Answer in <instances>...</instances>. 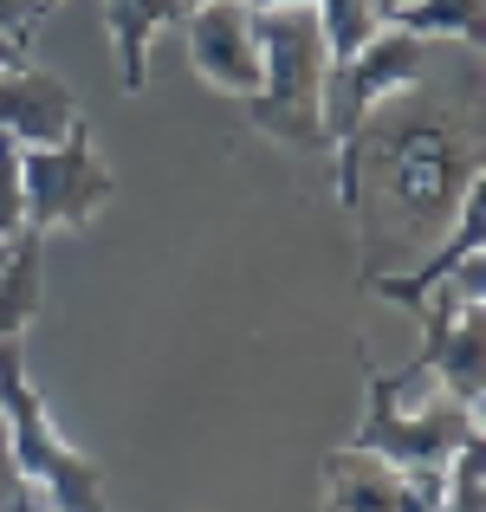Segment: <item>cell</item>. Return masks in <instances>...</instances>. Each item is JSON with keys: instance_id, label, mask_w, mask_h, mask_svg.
<instances>
[{"instance_id": "cell-1", "label": "cell", "mask_w": 486, "mask_h": 512, "mask_svg": "<svg viewBox=\"0 0 486 512\" xmlns=\"http://www.w3.org/2000/svg\"><path fill=\"white\" fill-rule=\"evenodd\" d=\"M486 182L480 163V91H396L337 143V208H350L363 247V279L415 266L454 227L467 188Z\"/></svg>"}, {"instance_id": "cell-2", "label": "cell", "mask_w": 486, "mask_h": 512, "mask_svg": "<svg viewBox=\"0 0 486 512\" xmlns=\"http://www.w3.org/2000/svg\"><path fill=\"white\" fill-rule=\"evenodd\" d=\"M324 33L312 20V7H273L260 13V91L247 98V117L266 143L292 156H324V117H318V91H324Z\"/></svg>"}, {"instance_id": "cell-3", "label": "cell", "mask_w": 486, "mask_h": 512, "mask_svg": "<svg viewBox=\"0 0 486 512\" xmlns=\"http://www.w3.org/2000/svg\"><path fill=\"white\" fill-rule=\"evenodd\" d=\"M0 415H7V441H13V467L20 480L39 493L46 512H104V467L91 454H78L72 441L52 428L46 396L26 376V350L0 357Z\"/></svg>"}, {"instance_id": "cell-4", "label": "cell", "mask_w": 486, "mask_h": 512, "mask_svg": "<svg viewBox=\"0 0 486 512\" xmlns=\"http://www.w3.org/2000/svg\"><path fill=\"white\" fill-rule=\"evenodd\" d=\"M467 441H480V415L461 409L448 389H422V402H402L396 376L370 370V409L350 448L389 461L396 474H448Z\"/></svg>"}, {"instance_id": "cell-5", "label": "cell", "mask_w": 486, "mask_h": 512, "mask_svg": "<svg viewBox=\"0 0 486 512\" xmlns=\"http://www.w3.org/2000/svg\"><path fill=\"white\" fill-rule=\"evenodd\" d=\"M20 188H26V227L33 234H78L111 208L117 175L91 150V124L78 117L59 143H33L20 150Z\"/></svg>"}, {"instance_id": "cell-6", "label": "cell", "mask_w": 486, "mask_h": 512, "mask_svg": "<svg viewBox=\"0 0 486 512\" xmlns=\"http://www.w3.org/2000/svg\"><path fill=\"white\" fill-rule=\"evenodd\" d=\"M428 39L402 33V26H376L357 52L324 65V91H318V117H324V143H344L376 104H389L396 91H409L415 78H428Z\"/></svg>"}, {"instance_id": "cell-7", "label": "cell", "mask_w": 486, "mask_h": 512, "mask_svg": "<svg viewBox=\"0 0 486 512\" xmlns=\"http://www.w3.org/2000/svg\"><path fill=\"white\" fill-rule=\"evenodd\" d=\"M182 33H188V65L221 98L247 104L260 91V13L247 0H201L182 13Z\"/></svg>"}, {"instance_id": "cell-8", "label": "cell", "mask_w": 486, "mask_h": 512, "mask_svg": "<svg viewBox=\"0 0 486 512\" xmlns=\"http://www.w3.org/2000/svg\"><path fill=\"white\" fill-rule=\"evenodd\" d=\"M318 480H324L318 512H441L448 474H396L389 461L363 448H331L318 461Z\"/></svg>"}, {"instance_id": "cell-9", "label": "cell", "mask_w": 486, "mask_h": 512, "mask_svg": "<svg viewBox=\"0 0 486 512\" xmlns=\"http://www.w3.org/2000/svg\"><path fill=\"white\" fill-rule=\"evenodd\" d=\"M78 124V98L59 72L46 65H13L0 72V137L33 150V143H59Z\"/></svg>"}, {"instance_id": "cell-10", "label": "cell", "mask_w": 486, "mask_h": 512, "mask_svg": "<svg viewBox=\"0 0 486 512\" xmlns=\"http://www.w3.org/2000/svg\"><path fill=\"white\" fill-rule=\"evenodd\" d=\"M39 299H46V234H13L7 247V273H0V357L26 350V331L39 318Z\"/></svg>"}, {"instance_id": "cell-11", "label": "cell", "mask_w": 486, "mask_h": 512, "mask_svg": "<svg viewBox=\"0 0 486 512\" xmlns=\"http://www.w3.org/2000/svg\"><path fill=\"white\" fill-rule=\"evenodd\" d=\"M182 0H104V26H111V52H117V85L143 91L150 85V39L162 26L182 20Z\"/></svg>"}, {"instance_id": "cell-12", "label": "cell", "mask_w": 486, "mask_h": 512, "mask_svg": "<svg viewBox=\"0 0 486 512\" xmlns=\"http://www.w3.org/2000/svg\"><path fill=\"white\" fill-rule=\"evenodd\" d=\"M389 26L428 39V46H467V52H480L486 0H402V7L389 13Z\"/></svg>"}, {"instance_id": "cell-13", "label": "cell", "mask_w": 486, "mask_h": 512, "mask_svg": "<svg viewBox=\"0 0 486 512\" xmlns=\"http://www.w3.org/2000/svg\"><path fill=\"white\" fill-rule=\"evenodd\" d=\"M312 20H318V33H324V52H331V59L357 52L363 39L376 33V26H389L376 0H312Z\"/></svg>"}, {"instance_id": "cell-14", "label": "cell", "mask_w": 486, "mask_h": 512, "mask_svg": "<svg viewBox=\"0 0 486 512\" xmlns=\"http://www.w3.org/2000/svg\"><path fill=\"white\" fill-rule=\"evenodd\" d=\"M26 234V188H20V143L0 137V240Z\"/></svg>"}, {"instance_id": "cell-15", "label": "cell", "mask_w": 486, "mask_h": 512, "mask_svg": "<svg viewBox=\"0 0 486 512\" xmlns=\"http://www.w3.org/2000/svg\"><path fill=\"white\" fill-rule=\"evenodd\" d=\"M46 13H52V0H0V26H7L20 46L39 33V20H46Z\"/></svg>"}, {"instance_id": "cell-16", "label": "cell", "mask_w": 486, "mask_h": 512, "mask_svg": "<svg viewBox=\"0 0 486 512\" xmlns=\"http://www.w3.org/2000/svg\"><path fill=\"white\" fill-rule=\"evenodd\" d=\"M26 480H20V467H13V441H7V415H0V512H7L13 500H26Z\"/></svg>"}, {"instance_id": "cell-17", "label": "cell", "mask_w": 486, "mask_h": 512, "mask_svg": "<svg viewBox=\"0 0 486 512\" xmlns=\"http://www.w3.org/2000/svg\"><path fill=\"white\" fill-rule=\"evenodd\" d=\"M13 65H26V46L7 33V26H0V72H13Z\"/></svg>"}, {"instance_id": "cell-18", "label": "cell", "mask_w": 486, "mask_h": 512, "mask_svg": "<svg viewBox=\"0 0 486 512\" xmlns=\"http://www.w3.org/2000/svg\"><path fill=\"white\" fill-rule=\"evenodd\" d=\"M253 13H273V7H312V0H247Z\"/></svg>"}, {"instance_id": "cell-19", "label": "cell", "mask_w": 486, "mask_h": 512, "mask_svg": "<svg viewBox=\"0 0 486 512\" xmlns=\"http://www.w3.org/2000/svg\"><path fill=\"white\" fill-rule=\"evenodd\" d=\"M376 7H383V20H389V13H396V7H402V0H376Z\"/></svg>"}, {"instance_id": "cell-20", "label": "cell", "mask_w": 486, "mask_h": 512, "mask_svg": "<svg viewBox=\"0 0 486 512\" xmlns=\"http://www.w3.org/2000/svg\"><path fill=\"white\" fill-rule=\"evenodd\" d=\"M7 247H13V240H0V273H7Z\"/></svg>"}, {"instance_id": "cell-21", "label": "cell", "mask_w": 486, "mask_h": 512, "mask_svg": "<svg viewBox=\"0 0 486 512\" xmlns=\"http://www.w3.org/2000/svg\"><path fill=\"white\" fill-rule=\"evenodd\" d=\"M182 7H201V0H182Z\"/></svg>"}, {"instance_id": "cell-22", "label": "cell", "mask_w": 486, "mask_h": 512, "mask_svg": "<svg viewBox=\"0 0 486 512\" xmlns=\"http://www.w3.org/2000/svg\"><path fill=\"white\" fill-rule=\"evenodd\" d=\"M52 7H59V0H52Z\"/></svg>"}]
</instances>
